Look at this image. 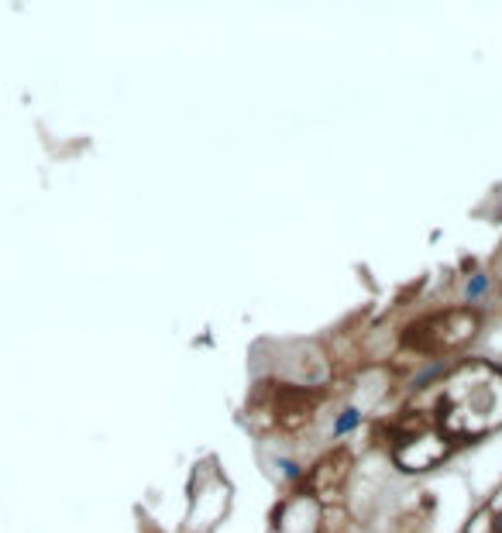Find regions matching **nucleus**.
Returning a JSON list of instances; mask_svg holds the SVG:
<instances>
[{"mask_svg":"<svg viewBox=\"0 0 502 533\" xmlns=\"http://www.w3.org/2000/svg\"><path fill=\"white\" fill-rule=\"evenodd\" d=\"M478 327V317L475 313H464V310H451V313H433L426 320H419L413 327H406L403 334V344L413 348L419 355H440L447 348H458L464 344Z\"/></svg>","mask_w":502,"mask_h":533,"instance_id":"f257e3e1","label":"nucleus"},{"mask_svg":"<svg viewBox=\"0 0 502 533\" xmlns=\"http://www.w3.org/2000/svg\"><path fill=\"white\" fill-rule=\"evenodd\" d=\"M317 403H320L317 392L279 385V392H275V423H279L282 430H296V427H303V423L313 416V406H317Z\"/></svg>","mask_w":502,"mask_h":533,"instance_id":"f03ea898","label":"nucleus"},{"mask_svg":"<svg viewBox=\"0 0 502 533\" xmlns=\"http://www.w3.org/2000/svg\"><path fill=\"white\" fill-rule=\"evenodd\" d=\"M354 423H358V410H347V413H344V416H340V420H337L334 434H347V430H351Z\"/></svg>","mask_w":502,"mask_h":533,"instance_id":"7ed1b4c3","label":"nucleus"},{"mask_svg":"<svg viewBox=\"0 0 502 533\" xmlns=\"http://www.w3.org/2000/svg\"><path fill=\"white\" fill-rule=\"evenodd\" d=\"M485 292V276H478L475 283H468V296H482Z\"/></svg>","mask_w":502,"mask_h":533,"instance_id":"20e7f679","label":"nucleus"}]
</instances>
